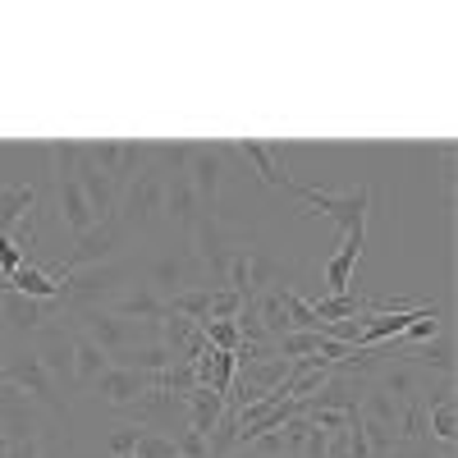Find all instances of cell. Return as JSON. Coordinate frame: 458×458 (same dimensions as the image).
Wrapping results in <instances>:
<instances>
[{"mask_svg": "<svg viewBox=\"0 0 458 458\" xmlns=\"http://www.w3.org/2000/svg\"><path fill=\"white\" fill-rule=\"evenodd\" d=\"M0 380L14 386L32 408H47L55 422L69 427V408L60 399V386H55V376L47 371V362H42V353H37V349H14V353L0 358Z\"/></svg>", "mask_w": 458, "mask_h": 458, "instance_id": "1", "label": "cell"}, {"mask_svg": "<svg viewBox=\"0 0 458 458\" xmlns=\"http://www.w3.org/2000/svg\"><path fill=\"white\" fill-rule=\"evenodd\" d=\"M124 280H129V266L124 261H101V266L69 271L64 276V289H60V312L64 317H79V312H92V308H110Z\"/></svg>", "mask_w": 458, "mask_h": 458, "instance_id": "2", "label": "cell"}, {"mask_svg": "<svg viewBox=\"0 0 458 458\" xmlns=\"http://www.w3.org/2000/svg\"><path fill=\"white\" fill-rule=\"evenodd\" d=\"M289 193H298L312 211L302 216H326L339 225V234H367V220H371V188L367 183H349L339 193H326V188H308V183H289Z\"/></svg>", "mask_w": 458, "mask_h": 458, "instance_id": "3", "label": "cell"}, {"mask_svg": "<svg viewBox=\"0 0 458 458\" xmlns=\"http://www.w3.org/2000/svg\"><path fill=\"white\" fill-rule=\"evenodd\" d=\"M276 284H289V271L284 261L271 257L257 243H234V257H229V276H225V289H234L239 298H257Z\"/></svg>", "mask_w": 458, "mask_h": 458, "instance_id": "4", "label": "cell"}, {"mask_svg": "<svg viewBox=\"0 0 458 458\" xmlns=\"http://www.w3.org/2000/svg\"><path fill=\"white\" fill-rule=\"evenodd\" d=\"M229 165H234V142H193V161H188V183L202 202L207 216L220 211V193L229 183Z\"/></svg>", "mask_w": 458, "mask_h": 458, "instance_id": "5", "label": "cell"}, {"mask_svg": "<svg viewBox=\"0 0 458 458\" xmlns=\"http://www.w3.org/2000/svg\"><path fill=\"white\" fill-rule=\"evenodd\" d=\"M161 211H165V174L147 161V170L114 202V220H120L124 234H142L151 220H161Z\"/></svg>", "mask_w": 458, "mask_h": 458, "instance_id": "6", "label": "cell"}, {"mask_svg": "<svg viewBox=\"0 0 458 458\" xmlns=\"http://www.w3.org/2000/svg\"><path fill=\"white\" fill-rule=\"evenodd\" d=\"M193 257L207 276V289H225V276H229V257H234V239L220 216H202L193 225Z\"/></svg>", "mask_w": 458, "mask_h": 458, "instance_id": "7", "label": "cell"}, {"mask_svg": "<svg viewBox=\"0 0 458 458\" xmlns=\"http://www.w3.org/2000/svg\"><path fill=\"white\" fill-rule=\"evenodd\" d=\"M120 243H124V229H120V220H101V225H92L83 239H73V252L60 261V266H51V276H69V271H83V266H101V261H114V252H120Z\"/></svg>", "mask_w": 458, "mask_h": 458, "instance_id": "8", "label": "cell"}, {"mask_svg": "<svg viewBox=\"0 0 458 458\" xmlns=\"http://www.w3.org/2000/svg\"><path fill=\"white\" fill-rule=\"evenodd\" d=\"M147 289H157L161 298H174L183 289H198L202 284V266L193 257V248H174V252H161L157 261L147 266Z\"/></svg>", "mask_w": 458, "mask_h": 458, "instance_id": "9", "label": "cell"}, {"mask_svg": "<svg viewBox=\"0 0 458 458\" xmlns=\"http://www.w3.org/2000/svg\"><path fill=\"white\" fill-rule=\"evenodd\" d=\"M73 321H79V335H88L97 349H106L110 358H114V353H124V349H133V344L142 339V326H133V321H124V317H114L110 308L79 312Z\"/></svg>", "mask_w": 458, "mask_h": 458, "instance_id": "10", "label": "cell"}, {"mask_svg": "<svg viewBox=\"0 0 458 458\" xmlns=\"http://www.w3.org/2000/svg\"><path fill=\"white\" fill-rule=\"evenodd\" d=\"M92 390H97L101 403H110V408H133V403H142L151 390H161V376L129 371V367H110Z\"/></svg>", "mask_w": 458, "mask_h": 458, "instance_id": "11", "label": "cell"}, {"mask_svg": "<svg viewBox=\"0 0 458 458\" xmlns=\"http://www.w3.org/2000/svg\"><path fill=\"white\" fill-rule=\"evenodd\" d=\"M5 326L14 330V335H37V330H47L51 321H60L64 312H60V298L55 302H47V298H23V293H10L5 289Z\"/></svg>", "mask_w": 458, "mask_h": 458, "instance_id": "12", "label": "cell"}, {"mask_svg": "<svg viewBox=\"0 0 458 458\" xmlns=\"http://www.w3.org/2000/svg\"><path fill=\"white\" fill-rule=\"evenodd\" d=\"M106 371H110V353L97 349L88 335L73 330V335H69V380H73L79 390H92Z\"/></svg>", "mask_w": 458, "mask_h": 458, "instance_id": "13", "label": "cell"}, {"mask_svg": "<svg viewBox=\"0 0 458 458\" xmlns=\"http://www.w3.org/2000/svg\"><path fill=\"white\" fill-rule=\"evenodd\" d=\"M110 312L133 321V326H161L165 321V298L157 289H147V284H133L129 293H114Z\"/></svg>", "mask_w": 458, "mask_h": 458, "instance_id": "14", "label": "cell"}, {"mask_svg": "<svg viewBox=\"0 0 458 458\" xmlns=\"http://www.w3.org/2000/svg\"><path fill=\"white\" fill-rule=\"evenodd\" d=\"M234 157H239L243 165H252V174H257L266 188H289V183H293L289 170L280 165V147H271V142H234Z\"/></svg>", "mask_w": 458, "mask_h": 458, "instance_id": "15", "label": "cell"}, {"mask_svg": "<svg viewBox=\"0 0 458 458\" xmlns=\"http://www.w3.org/2000/svg\"><path fill=\"white\" fill-rule=\"evenodd\" d=\"M367 248V234H339V248L326 261V284L330 293H353V271H358V257Z\"/></svg>", "mask_w": 458, "mask_h": 458, "instance_id": "16", "label": "cell"}, {"mask_svg": "<svg viewBox=\"0 0 458 458\" xmlns=\"http://www.w3.org/2000/svg\"><path fill=\"white\" fill-rule=\"evenodd\" d=\"M55 202H60V220L69 225V234H73V239H83L92 225H101L97 211H92V202L83 198L79 179H60V183H55Z\"/></svg>", "mask_w": 458, "mask_h": 458, "instance_id": "17", "label": "cell"}, {"mask_svg": "<svg viewBox=\"0 0 458 458\" xmlns=\"http://www.w3.org/2000/svg\"><path fill=\"white\" fill-rule=\"evenodd\" d=\"M170 225H179V229H188L193 234V225L207 216L202 211V202H198V193H193V183H188V174H174V179H165V211H161Z\"/></svg>", "mask_w": 458, "mask_h": 458, "instance_id": "18", "label": "cell"}, {"mask_svg": "<svg viewBox=\"0 0 458 458\" xmlns=\"http://www.w3.org/2000/svg\"><path fill=\"white\" fill-rule=\"evenodd\" d=\"M37 188L32 183H0V239L14 234L23 220H32Z\"/></svg>", "mask_w": 458, "mask_h": 458, "instance_id": "19", "label": "cell"}, {"mask_svg": "<svg viewBox=\"0 0 458 458\" xmlns=\"http://www.w3.org/2000/svg\"><path fill=\"white\" fill-rule=\"evenodd\" d=\"M183 408H188V431H198V436H216V427H220V417H225V394H216V390H207V386H198L193 394L183 399Z\"/></svg>", "mask_w": 458, "mask_h": 458, "instance_id": "20", "label": "cell"}, {"mask_svg": "<svg viewBox=\"0 0 458 458\" xmlns=\"http://www.w3.org/2000/svg\"><path fill=\"white\" fill-rule=\"evenodd\" d=\"M0 289L23 293V298H47V302H55V298H60V289H64V280L28 261V266H19V271H14L10 280H0Z\"/></svg>", "mask_w": 458, "mask_h": 458, "instance_id": "21", "label": "cell"}, {"mask_svg": "<svg viewBox=\"0 0 458 458\" xmlns=\"http://www.w3.org/2000/svg\"><path fill=\"white\" fill-rule=\"evenodd\" d=\"M312 312H317L321 326H330V321H353V317H371V308H367L362 293H330V298H317Z\"/></svg>", "mask_w": 458, "mask_h": 458, "instance_id": "22", "label": "cell"}, {"mask_svg": "<svg viewBox=\"0 0 458 458\" xmlns=\"http://www.w3.org/2000/svg\"><path fill=\"white\" fill-rule=\"evenodd\" d=\"M165 312L188 317L193 326H207V317H211V289H207V284H198V289H183V293L165 298Z\"/></svg>", "mask_w": 458, "mask_h": 458, "instance_id": "23", "label": "cell"}, {"mask_svg": "<svg viewBox=\"0 0 458 458\" xmlns=\"http://www.w3.org/2000/svg\"><path fill=\"white\" fill-rule=\"evenodd\" d=\"M133 458H179V449H174V436H165V431H142V427H138Z\"/></svg>", "mask_w": 458, "mask_h": 458, "instance_id": "24", "label": "cell"}, {"mask_svg": "<svg viewBox=\"0 0 458 458\" xmlns=\"http://www.w3.org/2000/svg\"><path fill=\"white\" fill-rule=\"evenodd\" d=\"M284 312H289L293 335H298V330H321V321H317V312H312V302H302L289 284H284Z\"/></svg>", "mask_w": 458, "mask_h": 458, "instance_id": "25", "label": "cell"}, {"mask_svg": "<svg viewBox=\"0 0 458 458\" xmlns=\"http://www.w3.org/2000/svg\"><path fill=\"white\" fill-rule=\"evenodd\" d=\"M390 458H454V449L436 440H399Z\"/></svg>", "mask_w": 458, "mask_h": 458, "instance_id": "26", "label": "cell"}, {"mask_svg": "<svg viewBox=\"0 0 458 458\" xmlns=\"http://www.w3.org/2000/svg\"><path fill=\"white\" fill-rule=\"evenodd\" d=\"M243 312V298L234 289H211V317L207 321H234Z\"/></svg>", "mask_w": 458, "mask_h": 458, "instance_id": "27", "label": "cell"}, {"mask_svg": "<svg viewBox=\"0 0 458 458\" xmlns=\"http://www.w3.org/2000/svg\"><path fill=\"white\" fill-rule=\"evenodd\" d=\"M174 449H179V458H211V445H207V436L188 431V427H179V431H174Z\"/></svg>", "mask_w": 458, "mask_h": 458, "instance_id": "28", "label": "cell"}, {"mask_svg": "<svg viewBox=\"0 0 458 458\" xmlns=\"http://www.w3.org/2000/svg\"><path fill=\"white\" fill-rule=\"evenodd\" d=\"M28 261H32V257H28V252H23V248L10 239V234L0 239V280H10V276L19 271V266H28Z\"/></svg>", "mask_w": 458, "mask_h": 458, "instance_id": "29", "label": "cell"}, {"mask_svg": "<svg viewBox=\"0 0 458 458\" xmlns=\"http://www.w3.org/2000/svg\"><path fill=\"white\" fill-rule=\"evenodd\" d=\"M106 445H110V458H129L133 445H138V427H114Z\"/></svg>", "mask_w": 458, "mask_h": 458, "instance_id": "30", "label": "cell"}, {"mask_svg": "<svg viewBox=\"0 0 458 458\" xmlns=\"http://www.w3.org/2000/svg\"><path fill=\"white\" fill-rule=\"evenodd\" d=\"M10 454V436H5V427H0V458Z\"/></svg>", "mask_w": 458, "mask_h": 458, "instance_id": "31", "label": "cell"}, {"mask_svg": "<svg viewBox=\"0 0 458 458\" xmlns=\"http://www.w3.org/2000/svg\"><path fill=\"white\" fill-rule=\"evenodd\" d=\"M0 358H5V344H0Z\"/></svg>", "mask_w": 458, "mask_h": 458, "instance_id": "32", "label": "cell"}]
</instances>
